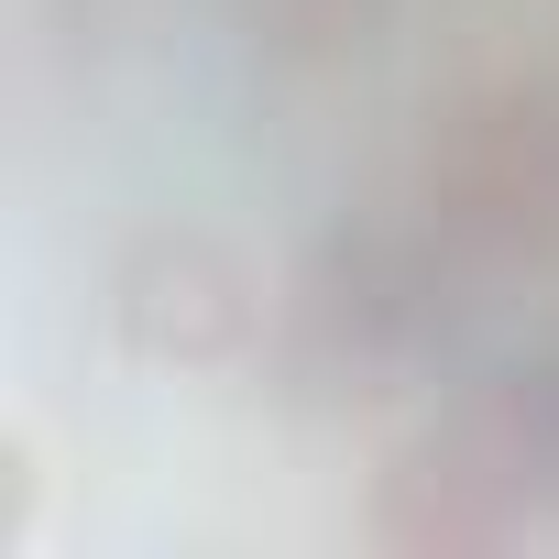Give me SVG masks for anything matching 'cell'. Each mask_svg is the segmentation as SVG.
<instances>
[{"label":"cell","mask_w":559,"mask_h":559,"mask_svg":"<svg viewBox=\"0 0 559 559\" xmlns=\"http://www.w3.org/2000/svg\"><path fill=\"white\" fill-rule=\"evenodd\" d=\"M428 230L461 252H559V88L548 78H483L428 121L417 154Z\"/></svg>","instance_id":"1"},{"label":"cell","mask_w":559,"mask_h":559,"mask_svg":"<svg viewBox=\"0 0 559 559\" xmlns=\"http://www.w3.org/2000/svg\"><path fill=\"white\" fill-rule=\"evenodd\" d=\"M274 330L263 263L219 219H143L110 263V341L143 373H241Z\"/></svg>","instance_id":"2"}]
</instances>
